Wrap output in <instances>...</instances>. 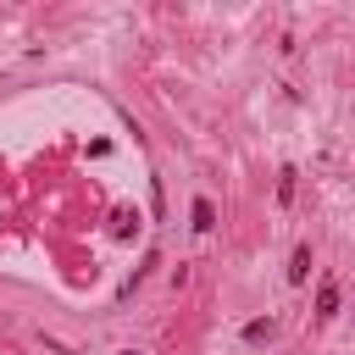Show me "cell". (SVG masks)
Returning <instances> with one entry per match:
<instances>
[{
    "mask_svg": "<svg viewBox=\"0 0 355 355\" xmlns=\"http://www.w3.org/2000/svg\"><path fill=\"white\" fill-rule=\"evenodd\" d=\"M338 316V277H322L316 288V322H333Z\"/></svg>",
    "mask_w": 355,
    "mask_h": 355,
    "instance_id": "6da1fadb",
    "label": "cell"
},
{
    "mask_svg": "<svg viewBox=\"0 0 355 355\" xmlns=\"http://www.w3.org/2000/svg\"><path fill=\"white\" fill-rule=\"evenodd\" d=\"M239 338H244V344H272V338H277V316H255V322H244Z\"/></svg>",
    "mask_w": 355,
    "mask_h": 355,
    "instance_id": "7a4b0ae2",
    "label": "cell"
},
{
    "mask_svg": "<svg viewBox=\"0 0 355 355\" xmlns=\"http://www.w3.org/2000/svg\"><path fill=\"white\" fill-rule=\"evenodd\" d=\"M283 277H288L294 288L311 277V244H294V255H288V272H283Z\"/></svg>",
    "mask_w": 355,
    "mask_h": 355,
    "instance_id": "3957f363",
    "label": "cell"
},
{
    "mask_svg": "<svg viewBox=\"0 0 355 355\" xmlns=\"http://www.w3.org/2000/svg\"><path fill=\"white\" fill-rule=\"evenodd\" d=\"M189 216H194V233H211V222H216V205H211L205 194H194V205H189Z\"/></svg>",
    "mask_w": 355,
    "mask_h": 355,
    "instance_id": "277c9868",
    "label": "cell"
},
{
    "mask_svg": "<svg viewBox=\"0 0 355 355\" xmlns=\"http://www.w3.org/2000/svg\"><path fill=\"white\" fill-rule=\"evenodd\" d=\"M294 178H300L294 166H283V172H277V205H288V200H294Z\"/></svg>",
    "mask_w": 355,
    "mask_h": 355,
    "instance_id": "5b68a950",
    "label": "cell"
},
{
    "mask_svg": "<svg viewBox=\"0 0 355 355\" xmlns=\"http://www.w3.org/2000/svg\"><path fill=\"white\" fill-rule=\"evenodd\" d=\"M122 355H139V349H122Z\"/></svg>",
    "mask_w": 355,
    "mask_h": 355,
    "instance_id": "8992f818",
    "label": "cell"
}]
</instances>
